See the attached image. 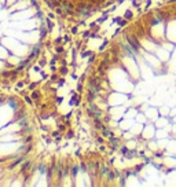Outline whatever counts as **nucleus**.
<instances>
[{"mask_svg":"<svg viewBox=\"0 0 176 187\" xmlns=\"http://www.w3.org/2000/svg\"><path fill=\"white\" fill-rule=\"evenodd\" d=\"M131 11H127V12H125V18H131Z\"/></svg>","mask_w":176,"mask_h":187,"instance_id":"f257e3e1","label":"nucleus"}]
</instances>
